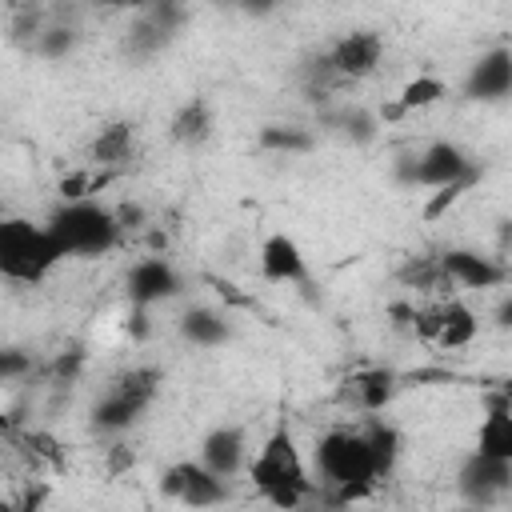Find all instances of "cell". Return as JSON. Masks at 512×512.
<instances>
[{"label": "cell", "mask_w": 512, "mask_h": 512, "mask_svg": "<svg viewBox=\"0 0 512 512\" xmlns=\"http://www.w3.org/2000/svg\"><path fill=\"white\" fill-rule=\"evenodd\" d=\"M180 24H184V8L180 4L140 8V16L132 20L128 36H124V52H132V56H156L160 48L172 44V36L180 32Z\"/></svg>", "instance_id": "12"}, {"label": "cell", "mask_w": 512, "mask_h": 512, "mask_svg": "<svg viewBox=\"0 0 512 512\" xmlns=\"http://www.w3.org/2000/svg\"><path fill=\"white\" fill-rule=\"evenodd\" d=\"M496 328H500V332H512V296L500 300V308H496Z\"/></svg>", "instance_id": "35"}, {"label": "cell", "mask_w": 512, "mask_h": 512, "mask_svg": "<svg viewBox=\"0 0 512 512\" xmlns=\"http://www.w3.org/2000/svg\"><path fill=\"white\" fill-rule=\"evenodd\" d=\"M112 212H116V224H120V232H136V228H144V220H148V212H144L136 200H128V204H116Z\"/></svg>", "instance_id": "33"}, {"label": "cell", "mask_w": 512, "mask_h": 512, "mask_svg": "<svg viewBox=\"0 0 512 512\" xmlns=\"http://www.w3.org/2000/svg\"><path fill=\"white\" fill-rule=\"evenodd\" d=\"M248 484L276 512H300L316 496V480L308 476V464H304V456H300L288 424H280L276 432H268V440L260 444V452L248 460Z\"/></svg>", "instance_id": "1"}, {"label": "cell", "mask_w": 512, "mask_h": 512, "mask_svg": "<svg viewBox=\"0 0 512 512\" xmlns=\"http://www.w3.org/2000/svg\"><path fill=\"white\" fill-rule=\"evenodd\" d=\"M472 452L512 464V400H508L504 392H488L484 416H480V428H476V448H472Z\"/></svg>", "instance_id": "17"}, {"label": "cell", "mask_w": 512, "mask_h": 512, "mask_svg": "<svg viewBox=\"0 0 512 512\" xmlns=\"http://www.w3.org/2000/svg\"><path fill=\"white\" fill-rule=\"evenodd\" d=\"M480 164L452 140H432L428 148H420L416 156H400V168H396V180L404 188H424V192H436V188H448L456 180H464L468 172H476Z\"/></svg>", "instance_id": "6"}, {"label": "cell", "mask_w": 512, "mask_h": 512, "mask_svg": "<svg viewBox=\"0 0 512 512\" xmlns=\"http://www.w3.org/2000/svg\"><path fill=\"white\" fill-rule=\"evenodd\" d=\"M80 364H84V352H80V348H68V352H60V356L48 364V376H52L56 384H72L76 372H80Z\"/></svg>", "instance_id": "31"}, {"label": "cell", "mask_w": 512, "mask_h": 512, "mask_svg": "<svg viewBox=\"0 0 512 512\" xmlns=\"http://www.w3.org/2000/svg\"><path fill=\"white\" fill-rule=\"evenodd\" d=\"M332 128H340L348 140H356V144H368L372 136H376V128H380V116H372L368 108H340V112H332V116H324Z\"/></svg>", "instance_id": "27"}, {"label": "cell", "mask_w": 512, "mask_h": 512, "mask_svg": "<svg viewBox=\"0 0 512 512\" xmlns=\"http://www.w3.org/2000/svg\"><path fill=\"white\" fill-rule=\"evenodd\" d=\"M360 432H364V440H368V448H372V460H376L380 480H388L392 468H396V460H400V432H396L384 416H368V420L360 424Z\"/></svg>", "instance_id": "24"}, {"label": "cell", "mask_w": 512, "mask_h": 512, "mask_svg": "<svg viewBox=\"0 0 512 512\" xmlns=\"http://www.w3.org/2000/svg\"><path fill=\"white\" fill-rule=\"evenodd\" d=\"M420 340L436 344V348H468L480 332V320L476 312L464 304V300H428L416 308V328H412Z\"/></svg>", "instance_id": "8"}, {"label": "cell", "mask_w": 512, "mask_h": 512, "mask_svg": "<svg viewBox=\"0 0 512 512\" xmlns=\"http://www.w3.org/2000/svg\"><path fill=\"white\" fill-rule=\"evenodd\" d=\"M396 280H400L404 288L420 292V296H432V300H452V292H456V284H452V276L444 272L440 256H408V260L396 268Z\"/></svg>", "instance_id": "20"}, {"label": "cell", "mask_w": 512, "mask_h": 512, "mask_svg": "<svg viewBox=\"0 0 512 512\" xmlns=\"http://www.w3.org/2000/svg\"><path fill=\"white\" fill-rule=\"evenodd\" d=\"M136 464V452L124 444V440H116V444H108V472L112 476H120V472H128Z\"/></svg>", "instance_id": "34"}, {"label": "cell", "mask_w": 512, "mask_h": 512, "mask_svg": "<svg viewBox=\"0 0 512 512\" xmlns=\"http://www.w3.org/2000/svg\"><path fill=\"white\" fill-rule=\"evenodd\" d=\"M312 456H316L320 484L328 488V496H332L336 508H352L356 500L372 496V488L380 484L372 448H368V440H364L360 428H328L316 440V452Z\"/></svg>", "instance_id": "2"}, {"label": "cell", "mask_w": 512, "mask_h": 512, "mask_svg": "<svg viewBox=\"0 0 512 512\" xmlns=\"http://www.w3.org/2000/svg\"><path fill=\"white\" fill-rule=\"evenodd\" d=\"M48 496H52V488L40 476H28L20 492H8L4 496V512H40Z\"/></svg>", "instance_id": "30"}, {"label": "cell", "mask_w": 512, "mask_h": 512, "mask_svg": "<svg viewBox=\"0 0 512 512\" xmlns=\"http://www.w3.org/2000/svg\"><path fill=\"white\" fill-rule=\"evenodd\" d=\"M256 264H260V276L268 284H308V256L300 252V244L288 236V232H268L260 240V252H256Z\"/></svg>", "instance_id": "15"}, {"label": "cell", "mask_w": 512, "mask_h": 512, "mask_svg": "<svg viewBox=\"0 0 512 512\" xmlns=\"http://www.w3.org/2000/svg\"><path fill=\"white\" fill-rule=\"evenodd\" d=\"M316 60H320V68L332 72L340 84L368 80V76L380 68V60H384V36L372 32V28L344 32V36H336Z\"/></svg>", "instance_id": "7"}, {"label": "cell", "mask_w": 512, "mask_h": 512, "mask_svg": "<svg viewBox=\"0 0 512 512\" xmlns=\"http://www.w3.org/2000/svg\"><path fill=\"white\" fill-rule=\"evenodd\" d=\"M200 464L212 468L220 480H232V476L248 472V440H244V428H236V424H216V428L200 440Z\"/></svg>", "instance_id": "16"}, {"label": "cell", "mask_w": 512, "mask_h": 512, "mask_svg": "<svg viewBox=\"0 0 512 512\" xmlns=\"http://www.w3.org/2000/svg\"><path fill=\"white\" fill-rule=\"evenodd\" d=\"M48 228H52L56 244L64 248V256H104L124 240V232L116 224V212L104 208L100 200L60 204L48 216Z\"/></svg>", "instance_id": "5"}, {"label": "cell", "mask_w": 512, "mask_h": 512, "mask_svg": "<svg viewBox=\"0 0 512 512\" xmlns=\"http://www.w3.org/2000/svg\"><path fill=\"white\" fill-rule=\"evenodd\" d=\"M120 172L116 168H96V164H84L68 176H60L56 192H60V204H80V200H96L108 184H116Z\"/></svg>", "instance_id": "23"}, {"label": "cell", "mask_w": 512, "mask_h": 512, "mask_svg": "<svg viewBox=\"0 0 512 512\" xmlns=\"http://www.w3.org/2000/svg\"><path fill=\"white\" fill-rule=\"evenodd\" d=\"M444 96H448V84H444L440 76H432V72H420V76H412V80L396 92V104L412 116V112H424V108L440 104Z\"/></svg>", "instance_id": "26"}, {"label": "cell", "mask_w": 512, "mask_h": 512, "mask_svg": "<svg viewBox=\"0 0 512 512\" xmlns=\"http://www.w3.org/2000/svg\"><path fill=\"white\" fill-rule=\"evenodd\" d=\"M440 264H444V272L452 276L456 288H472V292L500 288V284L512 280L508 264H500L496 256H484L476 248H444L440 252Z\"/></svg>", "instance_id": "13"}, {"label": "cell", "mask_w": 512, "mask_h": 512, "mask_svg": "<svg viewBox=\"0 0 512 512\" xmlns=\"http://www.w3.org/2000/svg\"><path fill=\"white\" fill-rule=\"evenodd\" d=\"M160 492L184 508H216L228 500V480H220L200 460H176L160 476Z\"/></svg>", "instance_id": "9"}, {"label": "cell", "mask_w": 512, "mask_h": 512, "mask_svg": "<svg viewBox=\"0 0 512 512\" xmlns=\"http://www.w3.org/2000/svg\"><path fill=\"white\" fill-rule=\"evenodd\" d=\"M300 512H324V508H300ZM332 512H352V508H332Z\"/></svg>", "instance_id": "36"}, {"label": "cell", "mask_w": 512, "mask_h": 512, "mask_svg": "<svg viewBox=\"0 0 512 512\" xmlns=\"http://www.w3.org/2000/svg\"><path fill=\"white\" fill-rule=\"evenodd\" d=\"M476 180H480V168H476V172H468L464 180L448 184V188H436V192H428V200H424V220H440V216H448V208H456V204L464 200V192H468Z\"/></svg>", "instance_id": "29"}, {"label": "cell", "mask_w": 512, "mask_h": 512, "mask_svg": "<svg viewBox=\"0 0 512 512\" xmlns=\"http://www.w3.org/2000/svg\"><path fill=\"white\" fill-rule=\"evenodd\" d=\"M24 372H32V356H24L20 348H4L0 352V376L4 380H20Z\"/></svg>", "instance_id": "32"}, {"label": "cell", "mask_w": 512, "mask_h": 512, "mask_svg": "<svg viewBox=\"0 0 512 512\" xmlns=\"http://www.w3.org/2000/svg\"><path fill=\"white\" fill-rule=\"evenodd\" d=\"M260 152H280V156H304L316 148V136L300 124H264L256 136Z\"/></svg>", "instance_id": "25"}, {"label": "cell", "mask_w": 512, "mask_h": 512, "mask_svg": "<svg viewBox=\"0 0 512 512\" xmlns=\"http://www.w3.org/2000/svg\"><path fill=\"white\" fill-rule=\"evenodd\" d=\"M212 128H216L212 104H208L204 96H192V100H184V104L176 108V116H172V124H168V136H172L176 144H184V148H200V144H208Z\"/></svg>", "instance_id": "21"}, {"label": "cell", "mask_w": 512, "mask_h": 512, "mask_svg": "<svg viewBox=\"0 0 512 512\" xmlns=\"http://www.w3.org/2000/svg\"><path fill=\"white\" fill-rule=\"evenodd\" d=\"M180 336H184L188 344H196V348H220V344L232 336V328H228V316H224V312L196 304V308H188V312L180 316Z\"/></svg>", "instance_id": "22"}, {"label": "cell", "mask_w": 512, "mask_h": 512, "mask_svg": "<svg viewBox=\"0 0 512 512\" xmlns=\"http://www.w3.org/2000/svg\"><path fill=\"white\" fill-rule=\"evenodd\" d=\"M160 384H164V376H160V368H152V364L124 368V372L112 376L108 388L96 396V404H92V428H96V432H108V436L128 432V428L148 412V404L156 400Z\"/></svg>", "instance_id": "4"}, {"label": "cell", "mask_w": 512, "mask_h": 512, "mask_svg": "<svg viewBox=\"0 0 512 512\" xmlns=\"http://www.w3.org/2000/svg\"><path fill=\"white\" fill-rule=\"evenodd\" d=\"M456 488H460V496H464L468 504L488 508V504H496L500 496L512 492V464L472 452V456L460 464V472H456Z\"/></svg>", "instance_id": "10"}, {"label": "cell", "mask_w": 512, "mask_h": 512, "mask_svg": "<svg viewBox=\"0 0 512 512\" xmlns=\"http://www.w3.org/2000/svg\"><path fill=\"white\" fill-rule=\"evenodd\" d=\"M132 148H136V124H132V120H112V124H104V128L92 136V144H88V164L124 172Z\"/></svg>", "instance_id": "19"}, {"label": "cell", "mask_w": 512, "mask_h": 512, "mask_svg": "<svg viewBox=\"0 0 512 512\" xmlns=\"http://www.w3.org/2000/svg\"><path fill=\"white\" fill-rule=\"evenodd\" d=\"M32 48H36V56H44V60H64V56L76 48V28H72V24H44L40 36L32 40Z\"/></svg>", "instance_id": "28"}, {"label": "cell", "mask_w": 512, "mask_h": 512, "mask_svg": "<svg viewBox=\"0 0 512 512\" xmlns=\"http://www.w3.org/2000/svg\"><path fill=\"white\" fill-rule=\"evenodd\" d=\"M464 96L480 104H496L512 96V48H488L464 76Z\"/></svg>", "instance_id": "14"}, {"label": "cell", "mask_w": 512, "mask_h": 512, "mask_svg": "<svg viewBox=\"0 0 512 512\" xmlns=\"http://www.w3.org/2000/svg\"><path fill=\"white\" fill-rule=\"evenodd\" d=\"M344 392H348V400H352L356 412L380 416L392 404V396H396V376L388 368H360V372L348 376Z\"/></svg>", "instance_id": "18"}, {"label": "cell", "mask_w": 512, "mask_h": 512, "mask_svg": "<svg viewBox=\"0 0 512 512\" xmlns=\"http://www.w3.org/2000/svg\"><path fill=\"white\" fill-rule=\"evenodd\" d=\"M64 256L48 224H32L24 216H8L0 224V276L12 284H40Z\"/></svg>", "instance_id": "3"}, {"label": "cell", "mask_w": 512, "mask_h": 512, "mask_svg": "<svg viewBox=\"0 0 512 512\" xmlns=\"http://www.w3.org/2000/svg\"><path fill=\"white\" fill-rule=\"evenodd\" d=\"M180 288H184V280H180V272H176L164 256H144V260H136V264L128 268V276H124V292H128L132 308L164 304V300L180 296Z\"/></svg>", "instance_id": "11"}]
</instances>
